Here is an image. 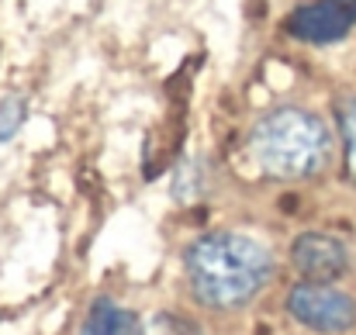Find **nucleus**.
I'll list each match as a JSON object with an SVG mask.
<instances>
[{
	"instance_id": "f257e3e1",
	"label": "nucleus",
	"mask_w": 356,
	"mask_h": 335,
	"mask_svg": "<svg viewBox=\"0 0 356 335\" xmlns=\"http://www.w3.org/2000/svg\"><path fill=\"white\" fill-rule=\"evenodd\" d=\"M191 294L211 311L245 308L273 273V259L263 242L242 231H208L187 245L184 256Z\"/></svg>"
},
{
	"instance_id": "f03ea898",
	"label": "nucleus",
	"mask_w": 356,
	"mask_h": 335,
	"mask_svg": "<svg viewBox=\"0 0 356 335\" xmlns=\"http://www.w3.org/2000/svg\"><path fill=\"white\" fill-rule=\"evenodd\" d=\"M252 163L273 180L318 177L332 159V131L308 108L266 111L249 135Z\"/></svg>"
},
{
	"instance_id": "7ed1b4c3",
	"label": "nucleus",
	"mask_w": 356,
	"mask_h": 335,
	"mask_svg": "<svg viewBox=\"0 0 356 335\" xmlns=\"http://www.w3.org/2000/svg\"><path fill=\"white\" fill-rule=\"evenodd\" d=\"M287 311L298 325L322 335H343L356 325V301L336 284H294L287 294Z\"/></svg>"
},
{
	"instance_id": "20e7f679",
	"label": "nucleus",
	"mask_w": 356,
	"mask_h": 335,
	"mask_svg": "<svg viewBox=\"0 0 356 335\" xmlns=\"http://www.w3.org/2000/svg\"><path fill=\"white\" fill-rule=\"evenodd\" d=\"M291 263L301 273V280L336 284L350 270V249L329 231H301L291 245Z\"/></svg>"
},
{
	"instance_id": "39448f33",
	"label": "nucleus",
	"mask_w": 356,
	"mask_h": 335,
	"mask_svg": "<svg viewBox=\"0 0 356 335\" xmlns=\"http://www.w3.org/2000/svg\"><path fill=\"white\" fill-rule=\"evenodd\" d=\"M356 24V0H315L287 17V31L312 45H329L350 35Z\"/></svg>"
},
{
	"instance_id": "423d86ee",
	"label": "nucleus",
	"mask_w": 356,
	"mask_h": 335,
	"mask_svg": "<svg viewBox=\"0 0 356 335\" xmlns=\"http://www.w3.org/2000/svg\"><path fill=\"white\" fill-rule=\"evenodd\" d=\"M138 332V322L128 308H121L118 301L111 297H101L90 304L87 318H83V332L80 335H135Z\"/></svg>"
},
{
	"instance_id": "0eeeda50",
	"label": "nucleus",
	"mask_w": 356,
	"mask_h": 335,
	"mask_svg": "<svg viewBox=\"0 0 356 335\" xmlns=\"http://www.w3.org/2000/svg\"><path fill=\"white\" fill-rule=\"evenodd\" d=\"M339 114V138H343V166L346 177L356 183V97H343L336 104Z\"/></svg>"
},
{
	"instance_id": "6e6552de",
	"label": "nucleus",
	"mask_w": 356,
	"mask_h": 335,
	"mask_svg": "<svg viewBox=\"0 0 356 335\" xmlns=\"http://www.w3.org/2000/svg\"><path fill=\"white\" fill-rule=\"evenodd\" d=\"M24 117H28V104H24V97H17V94L0 97V145H3V142H10V138L21 131Z\"/></svg>"
},
{
	"instance_id": "1a4fd4ad",
	"label": "nucleus",
	"mask_w": 356,
	"mask_h": 335,
	"mask_svg": "<svg viewBox=\"0 0 356 335\" xmlns=\"http://www.w3.org/2000/svg\"><path fill=\"white\" fill-rule=\"evenodd\" d=\"M201 170H204L201 163H184V166H180L177 183H173V194H177L180 201L201 197V187H204V173H201Z\"/></svg>"
},
{
	"instance_id": "9d476101",
	"label": "nucleus",
	"mask_w": 356,
	"mask_h": 335,
	"mask_svg": "<svg viewBox=\"0 0 356 335\" xmlns=\"http://www.w3.org/2000/svg\"><path fill=\"white\" fill-rule=\"evenodd\" d=\"M142 335H197V329L180 315H156V318H149Z\"/></svg>"
}]
</instances>
